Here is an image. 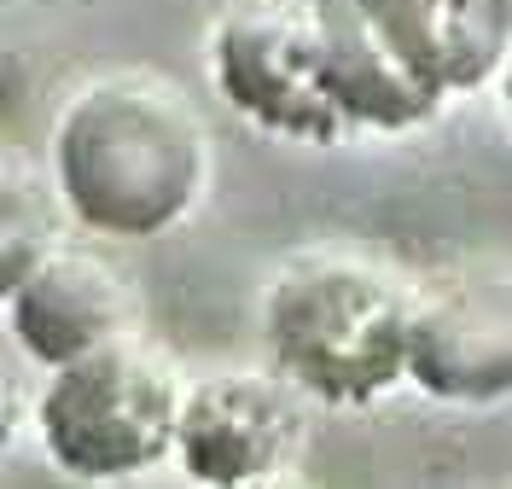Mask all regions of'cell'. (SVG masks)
Wrapping results in <instances>:
<instances>
[{
	"label": "cell",
	"mask_w": 512,
	"mask_h": 489,
	"mask_svg": "<svg viewBox=\"0 0 512 489\" xmlns=\"http://www.w3.org/2000/svg\"><path fill=\"white\" fill-rule=\"evenodd\" d=\"M216 140L169 76L105 70L53 117L47 181L64 216L94 239H163L198 216Z\"/></svg>",
	"instance_id": "cell-1"
},
{
	"label": "cell",
	"mask_w": 512,
	"mask_h": 489,
	"mask_svg": "<svg viewBox=\"0 0 512 489\" xmlns=\"http://www.w3.org/2000/svg\"><path fill=\"white\" fill-rule=\"evenodd\" d=\"M268 367L320 408H373L408 385L414 286L350 245L291 251L256 297Z\"/></svg>",
	"instance_id": "cell-2"
},
{
	"label": "cell",
	"mask_w": 512,
	"mask_h": 489,
	"mask_svg": "<svg viewBox=\"0 0 512 489\" xmlns=\"http://www.w3.org/2000/svg\"><path fill=\"white\" fill-rule=\"evenodd\" d=\"M181 391H187L181 367L146 332H123L88 356L47 367L30 420L59 472L88 484H117L175 455Z\"/></svg>",
	"instance_id": "cell-3"
},
{
	"label": "cell",
	"mask_w": 512,
	"mask_h": 489,
	"mask_svg": "<svg viewBox=\"0 0 512 489\" xmlns=\"http://www.w3.org/2000/svg\"><path fill=\"white\" fill-rule=\"evenodd\" d=\"M216 94L251 129L291 146H344L350 123L326 88L320 30L309 0H233L204 35Z\"/></svg>",
	"instance_id": "cell-4"
},
{
	"label": "cell",
	"mask_w": 512,
	"mask_h": 489,
	"mask_svg": "<svg viewBox=\"0 0 512 489\" xmlns=\"http://www.w3.org/2000/svg\"><path fill=\"white\" fill-rule=\"evenodd\" d=\"M309 449V396L280 367H216L181 391L175 466L216 489L286 478Z\"/></svg>",
	"instance_id": "cell-5"
},
{
	"label": "cell",
	"mask_w": 512,
	"mask_h": 489,
	"mask_svg": "<svg viewBox=\"0 0 512 489\" xmlns=\"http://www.w3.org/2000/svg\"><path fill=\"white\" fill-rule=\"evenodd\" d=\"M408 385L448 408L512 402V268H460L414 292Z\"/></svg>",
	"instance_id": "cell-6"
},
{
	"label": "cell",
	"mask_w": 512,
	"mask_h": 489,
	"mask_svg": "<svg viewBox=\"0 0 512 489\" xmlns=\"http://www.w3.org/2000/svg\"><path fill=\"white\" fill-rule=\"evenodd\" d=\"M320 30L326 88L338 99L350 134H414L443 117L448 94L437 76L402 47L367 0H309Z\"/></svg>",
	"instance_id": "cell-7"
},
{
	"label": "cell",
	"mask_w": 512,
	"mask_h": 489,
	"mask_svg": "<svg viewBox=\"0 0 512 489\" xmlns=\"http://www.w3.org/2000/svg\"><path fill=\"white\" fill-rule=\"evenodd\" d=\"M6 326L18 338V350L41 367L76 361L140 332V292L128 286V274L111 257H99L94 245H70L59 239L30 274L6 297Z\"/></svg>",
	"instance_id": "cell-8"
},
{
	"label": "cell",
	"mask_w": 512,
	"mask_h": 489,
	"mask_svg": "<svg viewBox=\"0 0 512 489\" xmlns=\"http://www.w3.org/2000/svg\"><path fill=\"white\" fill-rule=\"evenodd\" d=\"M64 239V204L53 181L18 158H0V309L12 286Z\"/></svg>",
	"instance_id": "cell-9"
},
{
	"label": "cell",
	"mask_w": 512,
	"mask_h": 489,
	"mask_svg": "<svg viewBox=\"0 0 512 489\" xmlns=\"http://www.w3.org/2000/svg\"><path fill=\"white\" fill-rule=\"evenodd\" d=\"M30 402L35 396L18 385V373L0 361V460L18 449V437H24V425H30Z\"/></svg>",
	"instance_id": "cell-10"
},
{
	"label": "cell",
	"mask_w": 512,
	"mask_h": 489,
	"mask_svg": "<svg viewBox=\"0 0 512 489\" xmlns=\"http://www.w3.org/2000/svg\"><path fill=\"white\" fill-rule=\"evenodd\" d=\"M495 82H501V111H507V123H512V53H507V65H501Z\"/></svg>",
	"instance_id": "cell-11"
},
{
	"label": "cell",
	"mask_w": 512,
	"mask_h": 489,
	"mask_svg": "<svg viewBox=\"0 0 512 489\" xmlns=\"http://www.w3.org/2000/svg\"><path fill=\"white\" fill-rule=\"evenodd\" d=\"M367 6H390V0H367Z\"/></svg>",
	"instance_id": "cell-12"
}]
</instances>
